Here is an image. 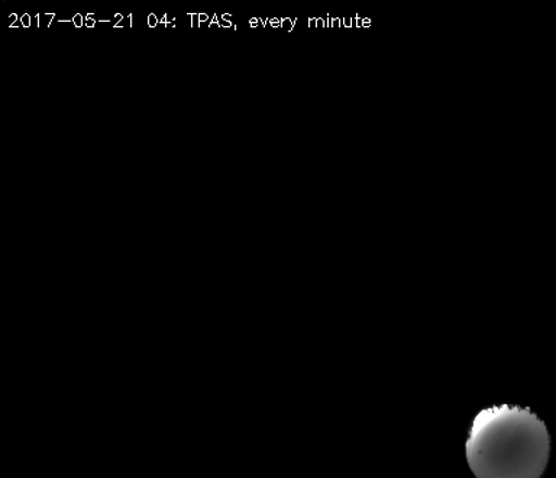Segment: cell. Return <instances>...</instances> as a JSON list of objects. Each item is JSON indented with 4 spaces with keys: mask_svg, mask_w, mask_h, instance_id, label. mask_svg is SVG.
Listing matches in <instances>:
<instances>
[{
    "mask_svg": "<svg viewBox=\"0 0 556 478\" xmlns=\"http://www.w3.org/2000/svg\"><path fill=\"white\" fill-rule=\"evenodd\" d=\"M251 28H258L260 26V17H252L250 21Z\"/></svg>",
    "mask_w": 556,
    "mask_h": 478,
    "instance_id": "obj_11",
    "label": "cell"
},
{
    "mask_svg": "<svg viewBox=\"0 0 556 478\" xmlns=\"http://www.w3.org/2000/svg\"><path fill=\"white\" fill-rule=\"evenodd\" d=\"M148 26H150V28H156V25L160 24V21H159V17H156V15H154V13H151V15H148Z\"/></svg>",
    "mask_w": 556,
    "mask_h": 478,
    "instance_id": "obj_5",
    "label": "cell"
},
{
    "mask_svg": "<svg viewBox=\"0 0 556 478\" xmlns=\"http://www.w3.org/2000/svg\"><path fill=\"white\" fill-rule=\"evenodd\" d=\"M30 22H33V20H30L29 13H24V15L21 16V25L24 26V28H29Z\"/></svg>",
    "mask_w": 556,
    "mask_h": 478,
    "instance_id": "obj_6",
    "label": "cell"
},
{
    "mask_svg": "<svg viewBox=\"0 0 556 478\" xmlns=\"http://www.w3.org/2000/svg\"><path fill=\"white\" fill-rule=\"evenodd\" d=\"M308 28H317V17H311V20H308Z\"/></svg>",
    "mask_w": 556,
    "mask_h": 478,
    "instance_id": "obj_16",
    "label": "cell"
},
{
    "mask_svg": "<svg viewBox=\"0 0 556 478\" xmlns=\"http://www.w3.org/2000/svg\"><path fill=\"white\" fill-rule=\"evenodd\" d=\"M122 20H124V15H122V13H116V15L113 16V28H119Z\"/></svg>",
    "mask_w": 556,
    "mask_h": 478,
    "instance_id": "obj_7",
    "label": "cell"
},
{
    "mask_svg": "<svg viewBox=\"0 0 556 478\" xmlns=\"http://www.w3.org/2000/svg\"><path fill=\"white\" fill-rule=\"evenodd\" d=\"M128 22H129L130 28H132V26H134V15H128Z\"/></svg>",
    "mask_w": 556,
    "mask_h": 478,
    "instance_id": "obj_22",
    "label": "cell"
},
{
    "mask_svg": "<svg viewBox=\"0 0 556 478\" xmlns=\"http://www.w3.org/2000/svg\"><path fill=\"white\" fill-rule=\"evenodd\" d=\"M189 15L191 17V21H190L191 28H194L195 22H198V25H199V15H198V13H189Z\"/></svg>",
    "mask_w": 556,
    "mask_h": 478,
    "instance_id": "obj_10",
    "label": "cell"
},
{
    "mask_svg": "<svg viewBox=\"0 0 556 478\" xmlns=\"http://www.w3.org/2000/svg\"><path fill=\"white\" fill-rule=\"evenodd\" d=\"M352 28H356V22H358V16L354 15L351 17Z\"/></svg>",
    "mask_w": 556,
    "mask_h": 478,
    "instance_id": "obj_19",
    "label": "cell"
},
{
    "mask_svg": "<svg viewBox=\"0 0 556 478\" xmlns=\"http://www.w3.org/2000/svg\"><path fill=\"white\" fill-rule=\"evenodd\" d=\"M220 20H224L226 22H232V16H230L229 13H225V15L220 16Z\"/></svg>",
    "mask_w": 556,
    "mask_h": 478,
    "instance_id": "obj_18",
    "label": "cell"
},
{
    "mask_svg": "<svg viewBox=\"0 0 556 478\" xmlns=\"http://www.w3.org/2000/svg\"><path fill=\"white\" fill-rule=\"evenodd\" d=\"M35 25L41 26V15H35Z\"/></svg>",
    "mask_w": 556,
    "mask_h": 478,
    "instance_id": "obj_21",
    "label": "cell"
},
{
    "mask_svg": "<svg viewBox=\"0 0 556 478\" xmlns=\"http://www.w3.org/2000/svg\"><path fill=\"white\" fill-rule=\"evenodd\" d=\"M369 25H371V21H369L368 17H364L363 28H369Z\"/></svg>",
    "mask_w": 556,
    "mask_h": 478,
    "instance_id": "obj_20",
    "label": "cell"
},
{
    "mask_svg": "<svg viewBox=\"0 0 556 478\" xmlns=\"http://www.w3.org/2000/svg\"><path fill=\"white\" fill-rule=\"evenodd\" d=\"M203 22H208V15H206V13H199V26L202 25Z\"/></svg>",
    "mask_w": 556,
    "mask_h": 478,
    "instance_id": "obj_12",
    "label": "cell"
},
{
    "mask_svg": "<svg viewBox=\"0 0 556 478\" xmlns=\"http://www.w3.org/2000/svg\"><path fill=\"white\" fill-rule=\"evenodd\" d=\"M325 17H317V28H324Z\"/></svg>",
    "mask_w": 556,
    "mask_h": 478,
    "instance_id": "obj_17",
    "label": "cell"
},
{
    "mask_svg": "<svg viewBox=\"0 0 556 478\" xmlns=\"http://www.w3.org/2000/svg\"><path fill=\"white\" fill-rule=\"evenodd\" d=\"M219 25L222 28H232V22H226L224 20H219Z\"/></svg>",
    "mask_w": 556,
    "mask_h": 478,
    "instance_id": "obj_13",
    "label": "cell"
},
{
    "mask_svg": "<svg viewBox=\"0 0 556 478\" xmlns=\"http://www.w3.org/2000/svg\"><path fill=\"white\" fill-rule=\"evenodd\" d=\"M85 24V16H83L81 13H76V15L73 16V25L76 26L77 29H80Z\"/></svg>",
    "mask_w": 556,
    "mask_h": 478,
    "instance_id": "obj_3",
    "label": "cell"
},
{
    "mask_svg": "<svg viewBox=\"0 0 556 478\" xmlns=\"http://www.w3.org/2000/svg\"><path fill=\"white\" fill-rule=\"evenodd\" d=\"M17 21H20V17H17L16 13H12V15L9 16V22H11V26L17 24Z\"/></svg>",
    "mask_w": 556,
    "mask_h": 478,
    "instance_id": "obj_14",
    "label": "cell"
},
{
    "mask_svg": "<svg viewBox=\"0 0 556 478\" xmlns=\"http://www.w3.org/2000/svg\"><path fill=\"white\" fill-rule=\"evenodd\" d=\"M213 26H219V28H220L219 16L213 15L212 21L208 22V28H213Z\"/></svg>",
    "mask_w": 556,
    "mask_h": 478,
    "instance_id": "obj_9",
    "label": "cell"
},
{
    "mask_svg": "<svg viewBox=\"0 0 556 478\" xmlns=\"http://www.w3.org/2000/svg\"><path fill=\"white\" fill-rule=\"evenodd\" d=\"M332 28H342V20H334V17H332Z\"/></svg>",
    "mask_w": 556,
    "mask_h": 478,
    "instance_id": "obj_15",
    "label": "cell"
},
{
    "mask_svg": "<svg viewBox=\"0 0 556 478\" xmlns=\"http://www.w3.org/2000/svg\"><path fill=\"white\" fill-rule=\"evenodd\" d=\"M295 22H298V17H293V20H290V17H281V28L291 33V30L294 29Z\"/></svg>",
    "mask_w": 556,
    "mask_h": 478,
    "instance_id": "obj_2",
    "label": "cell"
},
{
    "mask_svg": "<svg viewBox=\"0 0 556 478\" xmlns=\"http://www.w3.org/2000/svg\"><path fill=\"white\" fill-rule=\"evenodd\" d=\"M93 15H94V13H87V15L85 16L86 28L93 29L96 24H98V21L94 20Z\"/></svg>",
    "mask_w": 556,
    "mask_h": 478,
    "instance_id": "obj_4",
    "label": "cell"
},
{
    "mask_svg": "<svg viewBox=\"0 0 556 478\" xmlns=\"http://www.w3.org/2000/svg\"><path fill=\"white\" fill-rule=\"evenodd\" d=\"M341 20H342V28H352V22H351L350 16L341 17Z\"/></svg>",
    "mask_w": 556,
    "mask_h": 478,
    "instance_id": "obj_8",
    "label": "cell"
},
{
    "mask_svg": "<svg viewBox=\"0 0 556 478\" xmlns=\"http://www.w3.org/2000/svg\"><path fill=\"white\" fill-rule=\"evenodd\" d=\"M465 455L476 478H541L549 463L551 435L529 407L495 404L473 417Z\"/></svg>",
    "mask_w": 556,
    "mask_h": 478,
    "instance_id": "obj_1",
    "label": "cell"
}]
</instances>
